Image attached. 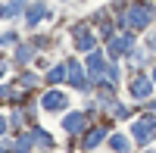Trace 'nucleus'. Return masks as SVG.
Segmentation results:
<instances>
[{
	"instance_id": "obj_7",
	"label": "nucleus",
	"mask_w": 156,
	"mask_h": 153,
	"mask_svg": "<svg viewBox=\"0 0 156 153\" xmlns=\"http://www.w3.org/2000/svg\"><path fill=\"white\" fill-rule=\"evenodd\" d=\"M62 128H66V131H81V128H84V116H81V112L66 116V119H62Z\"/></svg>"
},
{
	"instance_id": "obj_5",
	"label": "nucleus",
	"mask_w": 156,
	"mask_h": 153,
	"mask_svg": "<svg viewBox=\"0 0 156 153\" xmlns=\"http://www.w3.org/2000/svg\"><path fill=\"white\" fill-rule=\"evenodd\" d=\"M87 75H90V78H103V59H100V53H90L87 56Z\"/></svg>"
},
{
	"instance_id": "obj_9",
	"label": "nucleus",
	"mask_w": 156,
	"mask_h": 153,
	"mask_svg": "<svg viewBox=\"0 0 156 153\" xmlns=\"http://www.w3.org/2000/svg\"><path fill=\"white\" fill-rule=\"evenodd\" d=\"M69 81H72L75 87H84V72H81V66L69 62Z\"/></svg>"
},
{
	"instance_id": "obj_17",
	"label": "nucleus",
	"mask_w": 156,
	"mask_h": 153,
	"mask_svg": "<svg viewBox=\"0 0 156 153\" xmlns=\"http://www.w3.org/2000/svg\"><path fill=\"white\" fill-rule=\"evenodd\" d=\"M0 75H3V62H0Z\"/></svg>"
},
{
	"instance_id": "obj_1",
	"label": "nucleus",
	"mask_w": 156,
	"mask_h": 153,
	"mask_svg": "<svg viewBox=\"0 0 156 153\" xmlns=\"http://www.w3.org/2000/svg\"><path fill=\"white\" fill-rule=\"evenodd\" d=\"M131 134H134V141L137 144H150L153 137H156V116H144V119H137L131 125Z\"/></svg>"
},
{
	"instance_id": "obj_3",
	"label": "nucleus",
	"mask_w": 156,
	"mask_h": 153,
	"mask_svg": "<svg viewBox=\"0 0 156 153\" xmlns=\"http://www.w3.org/2000/svg\"><path fill=\"white\" fill-rule=\"evenodd\" d=\"M150 91H153V84H150L147 78H134V81H131V97H134V100H147Z\"/></svg>"
},
{
	"instance_id": "obj_18",
	"label": "nucleus",
	"mask_w": 156,
	"mask_h": 153,
	"mask_svg": "<svg viewBox=\"0 0 156 153\" xmlns=\"http://www.w3.org/2000/svg\"><path fill=\"white\" fill-rule=\"evenodd\" d=\"M153 81H156V69H153Z\"/></svg>"
},
{
	"instance_id": "obj_12",
	"label": "nucleus",
	"mask_w": 156,
	"mask_h": 153,
	"mask_svg": "<svg viewBox=\"0 0 156 153\" xmlns=\"http://www.w3.org/2000/svg\"><path fill=\"white\" fill-rule=\"evenodd\" d=\"M31 144H34V134H22V137H19V144H16V153H28Z\"/></svg>"
},
{
	"instance_id": "obj_13",
	"label": "nucleus",
	"mask_w": 156,
	"mask_h": 153,
	"mask_svg": "<svg viewBox=\"0 0 156 153\" xmlns=\"http://www.w3.org/2000/svg\"><path fill=\"white\" fill-rule=\"evenodd\" d=\"M100 141H103V128H94V131L84 137V147H97Z\"/></svg>"
},
{
	"instance_id": "obj_2",
	"label": "nucleus",
	"mask_w": 156,
	"mask_h": 153,
	"mask_svg": "<svg viewBox=\"0 0 156 153\" xmlns=\"http://www.w3.org/2000/svg\"><path fill=\"white\" fill-rule=\"evenodd\" d=\"M150 16H153V12H150V6H144V3H134L131 9H128L125 12V16L119 19L122 25H131V28H144V25L150 22Z\"/></svg>"
},
{
	"instance_id": "obj_16",
	"label": "nucleus",
	"mask_w": 156,
	"mask_h": 153,
	"mask_svg": "<svg viewBox=\"0 0 156 153\" xmlns=\"http://www.w3.org/2000/svg\"><path fill=\"white\" fill-rule=\"evenodd\" d=\"M9 16V9H3V6H0V19H6Z\"/></svg>"
},
{
	"instance_id": "obj_4",
	"label": "nucleus",
	"mask_w": 156,
	"mask_h": 153,
	"mask_svg": "<svg viewBox=\"0 0 156 153\" xmlns=\"http://www.w3.org/2000/svg\"><path fill=\"white\" fill-rule=\"evenodd\" d=\"M131 50V37L128 34H119V37H112V44H109V53L112 56H119V53H128Z\"/></svg>"
},
{
	"instance_id": "obj_8",
	"label": "nucleus",
	"mask_w": 156,
	"mask_h": 153,
	"mask_svg": "<svg viewBox=\"0 0 156 153\" xmlns=\"http://www.w3.org/2000/svg\"><path fill=\"white\" fill-rule=\"evenodd\" d=\"M75 47L84 50V53H90V50H94V34H90V31H78L75 34Z\"/></svg>"
},
{
	"instance_id": "obj_15",
	"label": "nucleus",
	"mask_w": 156,
	"mask_h": 153,
	"mask_svg": "<svg viewBox=\"0 0 156 153\" xmlns=\"http://www.w3.org/2000/svg\"><path fill=\"white\" fill-rule=\"evenodd\" d=\"M3 131H6V119L0 116V134H3Z\"/></svg>"
},
{
	"instance_id": "obj_14",
	"label": "nucleus",
	"mask_w": 156,
	"mask_h": 153,
	"mask_svg": "<svg viewBox=\"0 0 156 153\" xmlns=\"http://www.w3.org/2000/svg\"><path fill=\"white\" fill-rule=\"evenodd\" d=\"M62 75H66V69L56 66V69H50V72H47V81H62Z\"/></svg>"
},
{
	"instance_id": "obj_11",
	"label": "nucleus",
	"mask_w": 156,
	"mask_h": 153,
	"mask_svg": "<svg viewBox=\"0 0 156 153\" xmlns=\"http://www.w3.org/2000/svg\"><path fill=\"white\" fill-rule=\"evenodd\" d=\"M109 144H112V150L125 153V150H128V137H125V134H112V137H109Z\"/></svg>"
},
{
	"instance_id": "obj_6",
	"label": "nucleus",
	"mask_w": 156,
	"mask_h": 153,
	"mask_svg": "<svg viewBox=\"0 0 156 153\" xmlns=\"http://www.w3.org/2000/svg\"><path fill=\"white\" fill-rule=\"evenodd\" d=\"M66 106V94H59V91H50L44 97V109H62Z\"/></svg>"
},
{
	"instance_id": "obj_10",
	"label": "nucleus",
	"mask_w": 156,
	"mask_h": 153,
	"mask_svg": "<svg viewBox=\"0 0 156 153\" xmlns=\"http://www.w3.org/2000/svg\"><path fill=\"white\" fill-rule=\"evenodd\" d=\"M41 19H44V6H41V3H37V6H31L28 12H25V22H28V25H37Z\"/></svg>"
}]
</instances>
